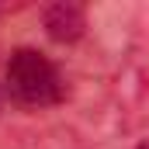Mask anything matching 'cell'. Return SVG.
<instances>
[{
    "label": "cell",
    "instance_id": "obj_2",
    "mask_svg": "<svg viewBox=\"0 0 149 149\" xmlns=\"http://www.w3.org/2000/svg\"><path fill=\"white\" fill-rule=\"evenodd\" d=\"M42 28H45V35L56 45H76L87 35V7L70 3V0L49 3L42 10Z\"/></svg>",
    "mask_w": 149,
    "mask_h": 149
},
{
    "label": "cell",
    "instance_id": "obj_1",
    "mask_svg": "<svg viewBox=\"0 0 149 149\" xmlns=\"http://www.w3.org/2000/svg\"><path fill=\"white\" fill-rule=\"evenodd\" d=\"M3 90L21 108H56L66 101V76L38 49H14L3 66Z\"/></svg>",
    "mask_w": 149,
    "mask_h": 149
},
{
    "label": "cell",
    "instance_id": "obj_4",
    "mask_svg": "<svg viewBox=\"0 0 149 149\" xmlns=\"http://www.w3.org/2000/svg\"><path fill=\"white\" fill-rule=\"evenodd\" d=\"M132 149H149V139H142V142H135Z\"/></svg>",
    "mask_w": 149,
    "mask_h": 149
},
{
    "label": "cell",
    "instance_id": "obj_3",
    "mask_svg": "<svg viewBox=\"0 0 149 149\" xmlns=\"http://www.w3.org/2000/svg\"><path fill=\"white\" fill-rule=\"evenodd\" d=\"M3 104H7V90L0 87V111H3Z\"/></svg>",
    "mask_w": 149,
    "mask_h": 149
}]
</instances>
